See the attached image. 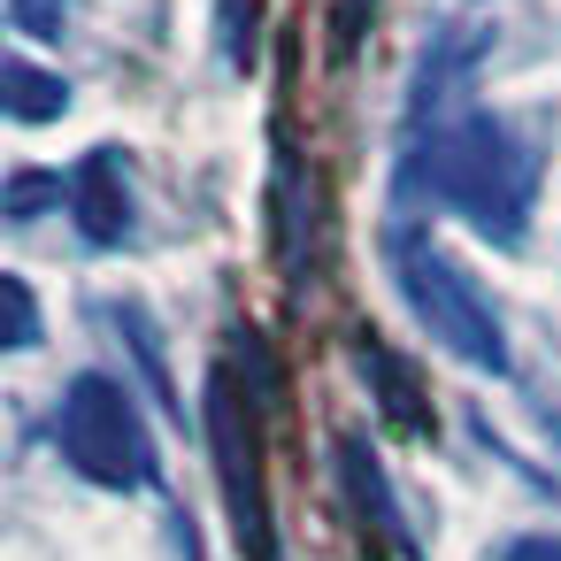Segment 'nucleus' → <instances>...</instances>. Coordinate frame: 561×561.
<instances>
[{
	"mask_svg": "<svg viewBox=\"0 0 561 561\" xmlns=\"http://www.w3.org/2000/svg\"><path fill=\"white\" fill-rule=\"evenodd\" d=\"M0 108H9L16 124H47V116L70 108V85H62V70H39L24 55H9L0 62Z\"/></svg>",
	"mask_w": 561,
	"mask_h": 561,
	"instance_id": "nucleus-8",
	"label": "nucleus"
},
{
	"mask_svg": "<svg viewBox=\"0 0 561 561\" xmlns=\"http://www.w3.org/2000/svg\"><path fill=\"white\" fill-rule=\"evenodd\" d=\"M546 438H553V446H561V408H546Z\"/></svg>",
	"mask_w": 561,
	"mask_h": 561,
	"instance_id": "nucleus-13",
	"label": "nucleus"
},
{
	"mask_svg": "<svg viewBox=\"0 0 561 561\" xmlns=\"http://www.w3.org/2000/svg\"><path fill=\"white\" fill-rule=\"evenodd\" d=\"M201 431H208V461H216V492H224L239 553L277 561V523H270V484H262V415H254V400H239L231 369H208Z\"/></svg>",
	"mask_w": 561,
	"mask_h": 561,
	"instance_id": "nucleus-4",
	"label": "nucleus"
},
{
	"mask_svg": "<svg viewBox=\"0 0 561 561\" xmlns=\"http://www.w3.org/2000/svg\"><path fill=\"white\" fill-rule=\"evenodd\" d=\"M55 446H62V461H70L85 484H101V492H139V484H154L147 415H139V400H131L116 377H101V369H85V377L62 385Z\"/></svg>",
	"mask_w": 561,
	"mask_h": 561,
	"instance_id": "nucleus-3",
	"label": "nucleus"
},
{
	"mask_svg": "<svg viewBox=\"0 0 561 561\" xmlns=\"http://www.w3.org/2000/svg\"><path fill=\"white\" fill-rule=\"evenodd\" d=\"M62 208H70V224H78L85 247H124L131 224H139V201H131V170H124V154H116V147H93V154L70 170Z\"/></svg>",
	"mask_w": 561,
	"mask_h": 561,
	"instance_id": "nucleus-5",
	"label": "nucleus"
},
{
	"mask_svg": "<svg viewBox=\"0 0 561 561\" xmlns=\"http://www.w3.org/2000/svg\"><path fill=\"white\" fill-rule=\"evenodd\" d=\"M400 185H431V201L454 208L477 239L523 247L530 208H538V154L507 116L454 108L446 124L415 131V154H408Z\"/></svg>",
	"mask_w": 561,
	"mask_h": 561,
	"instance_id": "nucleus-1",
	"label": "nucleus"
},
{
	"mask_svg": "<svg viewBox=\"0 0 561 561\" xmlns=\"http://www.w3.org/2000/svg\"><path fill=\"white\" fill-rule=\"evenodd\" d=\"M47 193H70V178H47V170H16V185H9V216H39V208H47Z\"/></svg>",
	"mask_w": 561,
	"mask_h": 561,
	"instance_id": "nucleus-9",
	"label": "nucleus"
},
{
	"mask_svg": "<svg viewBox=\"0 0 561 561\" xmlns=\"http://www.w3.org/2000/svg\"><path fill=\"white\" fill-rule=\"evenodd\" d=\"M339 484H346V500H354L362 530L408 561V553H415V538H408V523H400V500H392V477H385V461H377V446H369L362 431H346V438H339Z\"/></svg>",
	"mask_w": 561,
	"mask_h": 561,
	"instance_id": "nucleus-6",
	"label": "nucleus"
},
{
	"mask_svg": "<svg viewBox=\"0 0 561 561\" xmlns=\"http://www.w3.org/2000/svg\"><path fill=\"white\" fill-rule=\"evenodd\" d=\"M16 32H32V39H62V24H70V0H16Z\"/></svg>",
	"mask_w": 561,
	"mask_h": 561,
	"instance_id": "nucleus-10",
	"label": "nucleus"
},
{
	"mask_svg": "<svg viewBox=\"0 0 561 561\" xmlns=\"http://www.w3.org/2000/svg\"><path fill=\"white\" fill-rule=\"evenodd\" d=\"M500 561H561V538L553 530H523V538L500 546Z\"/></svg>",
	"mask_w": 561,
	"mask_h": 561,
	"instance_id": "nucleus-12",
	"label": "nucleus"
},
{
	"mask_svg": "<svg viewBox=\"0 0 561 561\" xmlns=\"http://www.w3.org/2000/svg\"><path fill=\"white\" fill-rule=\"evenodd\" d=\"M39 339V316H32V285L24 277H9V354H24Z\"/></svg>",
	"mask_w": 561,
	"mask_h": 561,
	"instance_id": "nucleus-11",
	"label": "nucleus"
},
{
	"mask_svg": "<svg viewBox=\"0 0 561 561\" xmlns=\"http://www.w3.org/2000/svg\"><path fill=\"white\" fill-rule=\"evenodd\" d=\"M354 362H362V377H369V392H377L385 423H392V431H408V438H431L438 408H431V392L415 385V369H408L385 339H369V331H354Z\"/></svg>",
	"mask_w": 561,
	"mask_h": 561,
	"instance_id": "nucleus-7",
	"label": "nucleus"
},
{
	"mask_svg": "<svg viewBox=\"0 0 561 561\" xmlns=\"http://www.w3.org/2000/svg\"><path fill=\"white\" fill-rule=\"evenodd\" d=\"M385 247H392L385 262H392V285H400L408 316H415L454 362H469L477 377H507V331H500V308L477 293V277H469L431 231H415V224H392Z\"/></svg>",
	"mask_w": 561,
	"mask_h": 561,
	"instance_id": "nucleus-2",
	"label": "nucleus"
}]
</instances>
